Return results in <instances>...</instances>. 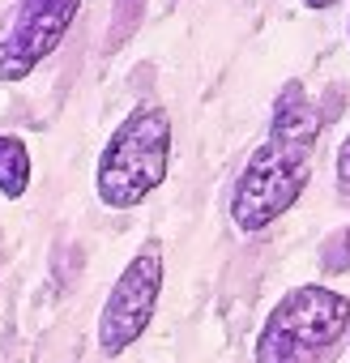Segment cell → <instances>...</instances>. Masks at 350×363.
I'll return each mask as SVG.
<instances>
[{
  "instance_id": "cell-2",
  "label": "cell",
  "mask_w": 350,
  "mask_h": 363,
  "mask_svg": "<svg viewBox=\"0 0 350 363\" xmlns=\"http://www.w3.org/2000/svg\"><path fill=\"white\" fill-rule=\"evenodd\" d=\"M171 111L158 103H141L115 124L94 167V193L107 210H137L162 189L171 171Z\"/></svg>"
},
{
  "instance_id": "cell-5",
  "label": "cell",
  "mask_w": 350,
  "mask_h": 363,
  "mask_svg": "<svg viewBox=\"0 0 350 363\" xmlns=\"http://www.w3.org/2000/svg\"><path fill=\"white\" fill-rule=\"evenodd\" d=\"M81 0H18L9 30L0 35V82L30 77L69 35Z\"/></svg>"
},
{
  "instance_id": "cell-8",
  "label": "cell",
  "mask_w": 350,
  "mask_h": 363,
  "mask_svg": "<svg viewBox=\"0 0 350 363\" xmlns=\"http://www.w3.org/2000/svg\"><path fill=\"white\" fill-rule=\"evenodd\" d=\"M341 171H350V145H341Z\"/></svg>"
},
{
  "instance_id": "cell-6",
  "label": "cell",
  "mask_w": 350,
  "mask_h": 363,
  "mask_svg": "<svg viewBox=\"0 0 350 363\" xmlns=\"http://www.w3.org/2000/svg\"><path fill=\"white\" fill-rule=\"evenodd\" d=\"M30 189V150L22 137L0 133V197L18 201Z\"/></svg>"
},
{
  "instance_id": "cell-9",
  "label": "cell",
  "mask_w": 350,
  "mask_h": 363,
  "mask_svg": "<svg viewBox=\"0 0 350 363\" xmlns=\"http://www.w3.org/2000/svg\"><path fill=\"white\" fill-rule=\"evenodd\" d=\"M346 35H350V22H346Z\"/></svg>"
},
{
  "instance_id": "cell-3",
  "label": "cell",
  "mask_w": 350,
  "mask_h": 363,
  "mask_svg": "<svg viewBox=\"0 0 350 363\" xmlns=\"http://www.w3.org/2000/svg\"><path fill=\"white\" fill-rule=\"evenodd\" d=\"M350 325V299L329 286H295L256 337V363H312Z\"/></svg>"
},
{
  "instance_id": "cell-7",
  "label": "cell",
  "mask_w": 350,
  "mask_h": 363,
  "mask_svg": "<svg viewBox=\"0 0 350 363\" xmlns=\"http://www.w3.org/2000/svg\"><path fill=\"white\" fill-rule=\"evenodd\" d=\"M307 9H329V5H341V0H303Z\"/></svg>"
},
{
  "instance_id": "cell-4",
  "label": "cell",
  "mask_w": 350,
  "mask_h": 363,
  "mask_svg": "<svg viewBox=\"0 0 350 363\" xmlns=\"http://www.w3.org/2000/svg\"><path fill=\"white\" fill-rule=\"evenodd\" d=\"M158 291H162V252L145 248L120 269V278L107 291V303L98 312V350L103 354L128 350L149 329L154 308H158Z\"/></svg>"
},
{
  "instance_id": "cell-1",
  "label": "cell",
  "mask_w": 350,
  "mask_h": 363,
  "mask_svg": "<svg viewBox=\"0 0 350 363\" xmlns=\"http://www.w3.org/2000/svg\"><path fill=\"white\" fill-rule=\"evenodd\" d=\"M320 116L303 82H286L278 90L269 133L252 150V158L239 171V184L231 193V218L244 235H256L273 227L307 189L312 158H316Z\"/></svg>"
}]
</instances>
